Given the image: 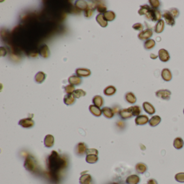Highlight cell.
<instances>
[{
	"label": "cell",
	"mask_w": 184,
	"mask_h": 184,
	"mask_svg": "<svg viewBox=\"0 0 184 184\" xmlns=\"http://www.w3.org/2000/svg\"><path fill=\"white\" fill-rule=\"evenodd\" d=\"M117 91V89L114 86H107L104 90V93L107 96H111L114 95Z\"/></svg>",
	"instance_id": "cell-33"
},
{
	"label": "cell",
	"mask_w": 184,
	"mask_h": 184,
	"mask_svg": "<svg viewBox=\"0 0 184 184\" xmlns=\"http://www.w3.org/2000/svg\"><path fill=\"white\" fill-rule=\"evenodd\" d=\"M76 73L78 77H86L91 75V72L90 70L86 68H78L76 70Z\"/></svg>",
	"instance_id": "cell-16"
},
{
	"label": "cell",
	"mask_w": 184,
	"mask_h": 184,
	"mask_svg": "<svg viewBox=\"0 0 184 184\" xmlns=\"http://www.w3.org/2000/svg\"><path fill=\"white\" fill-rule=\"evenodd\" d=\"M161 121V117L158 115H155L151 118L149 120L148 124L151 127H156L160 124Z\"/></svg>",
	"instance_id": "cell-21"
},
{
	"label": "cell",
	"mask_w": 184,
	"mask_h": 184,
	"mask_svg": "<svg viewBox=\"0 0 184 184\" xmlns=\"http://www.w3.org/2000/svg\"><path fill=\"white\" fill-rule=\"evenodd\" d=\"M132 28L136 31H142L144 30V26L142 23H136L132 26Z\"/></svg>",
	"instance_id": "cell-44"
},
{
	"label": "cell",
	"mask_w": 184,
	"mask_h": 184,
	"mask_svg": "<svg viewBox=\"0 0 184 184\" xmlns=\"http://www.w3.org/2000/svg\"><path fill=\"white\" fill-rule=\"evenodd\" d=\"M169 11L171 13L172 15L173 16L174 18H176L178 17L180 14V11L179 9L176 8H172L169 10Z\"/></svg>",
	"instance_id": "cell-43"
},
{
	"label": "cell",
	"mask_w": 184,
	"mask_h": 184,
	"mask_svg": "<svg viewBox=\"0 0 184 184\" xmlns=\"http://www.w3.org/2000/svg\"><path fill=\"white\" fill-rule=\"evenodd\" d=\"M162 17L166 22V24L170 26L173 27L176 24L175 18L172 15L169 11H164L162 14Z\"/></svg>",
	"instance_id": "cell-6"
},
{
	"label": "cell",
	"mask_w": 184,
	"mask_h": 184,
	"mask_svg": "<svg viewBox=\"0 0 184 184\" xmlns=\"http://www.w3.org/2000/svg\"><path fill=\"white\" fill-rule=\"evenodd\" d=\"M143 108L145 112L149 115H153L156 113V109L153 105L148 101H145L143 103Z\"/></svg>",
	"instance_id": "cell-11"
},
{
	"label": "cell",
	"mask_w": 184,
	"mask_h": 184,
	"mask_svg": "<svg viewBox=\"0 0 184 184\" xmlns=\"http://www.w3.org/2000/svg\"><path fill=\"white\" fill-rule=\"evenodd\" d=\"M18 124L21 125L22 127L24 128H30L33 127L35 124V122L31 118H27L21 119L18 123Z\"/></svg>",
	"instance_id": "cell-10"
},
{
	"label": "cell",
	"mask_w": 184,
	"mask_h": 184,
	"mask_svg": "<svg viewBox=\"0 0 184 184\" xmlns=\"http://www.w3.org/2000/svg\"><path fill=\"white\" fill-rule=\"evenodd\" d=\"M153 36V31L151 29H146L143 31H140L138 34V38L141 41H146L150 39Z\"/></svg>",
	"instance_id": "cell-7"
},
{
	"label": "cell",
	"mask_w": 184,
	"mask_h": 184,
	"mask_svg": "<svg viewBox=\"0 0 184 184\" xmlns=\"http://www.w3.org/2000/svg\"><path fill=\"white\" fill-rule=\"evenodd\" d=\"M37 163L35 158L31 156H28L26 158L24 166L27 170L32 172L36 168Z\"/></svg>",
	"instance_id": "cell-4"
},
{
	"label": "cell",
	"mask_w": 184,
	"mask_h": 184,
	"mask_svg": "<svg viewBox=\"0 0 184 184\" xmlns=\"http://www.w3.org/2000/svg\"><path fill=\"white\" fill-rule=\"evenodd\" d=\"M130 110V111L132 113L133 116L137 117L138 116L140 115V114L142 113V109L140 106L138 105H133V106H130L129 108Z\"/></svg>",
	"instance_id": "cell-35"
},
{
	"label": "cell",
	"mask_w": 184,
	"mask_h": 184,
	"mask_svg": "<svg viewBox=\"0 0 184 184\" xmlns=\"http://www.w3.org/2000/svg\"><path fill=\"white\" fill-rule=\"evenodd\" d=\"M162 17V14L161 11L158 9H154L151 8L148 15L146 16V18L148 20H151L152 22H158L161 20Z\"/></svg>",
	"instance_id": "cell-3"
},
{
	"label": "cell",
	"mask_w": 184,
	"mask_h": 184,
	"mask_svg": "<svg viewBox=\"0 0 184 184\" xmlns=\"http://www.w3.org/2000/svg\"><path fill=\"white\" fill-rule=\"evenodd\" d=\"M92 102L95 105L98 107H101L104 104V99L101 96H95L92 99Z\"/></svg>",
	"instance_id": "cell-36"
},
{
	"label": "cell",
	"mask_w": 184,
	"mask_h": 184,
	"mask_svg": "<svg viewBox=\"0 0 184 184\" xmlns=\"http://www.w3.org/2000/svg\"><path fill=\"white\" fill-rule=\"evenodd\" d=\"M183 113H184V110H183Z\"/></svg>",
	"instance_id": "cell-48"
},
{
	"label": "cell",
	"mask_w": 184,
	"mask_h": 184,
	"mask_svg": "<svg viewBox=\"0 0 184 184\" xmlns=\"http://www.w3.org/2000/svg\"><path fill=\"white\" fill-rule=\"evenodd\" d=\"M46 78V75L42 71H39L35 76V80L37 83H42L44 82Z\"/></svg>",
	"instance_id": "cell-37"
},
{
	"label": "cell",
	"mask_w": 184,
	"mask_h": 184,
	"mask_svg": "<svg viewBox=\"0 0 184 184\" xmlns=\"http://www.w3.org/2000/svg\"><path fill=\"white\" fill-rule=\"evenodd\" d=\"M139 176L136 174H132L127 176L126 179V182L127 184H138L140 182Z\"/></svg>",
	"instance_id": "cell-20"
},
{
	"label": "cell",
	"mask_w": 184,
	"mask_h": 184,
	"mask_svg": "<svg viewBox=\"0 0 184 184\" xmlns=\"http://www.w3.org/2000/svg\"><path fill=\"white\" fill-rule=\"evenodd\" d=\"M158 58L162 62H167L170 59L169 51L165 49H161L158 51Z\"/></svg>",
	"instance_id": "cell-8"
},
{
	"label": "cell",
	"mask_w": 184,
	"mask_h": 184,
	"mask_svg": "<svg viewBox=\"0 0 184 184\" xmlns=\"http://www.w3.org/2000/svg\"><path fill=\"white\" fill-rule=\"evenodd\" d=\"M96 19L97 23L101 27L105 28V27H106L108 26V21H106V20L104 18L103 14H99L98 15H97V16H96Z\"/></svg>",
	"instance_id": "cell-28"
},
{
	"label": "cell",
	"mask_w": 184,
	"mask_h": 184,
	"mask_svg": "<svg viewBox=\"0 0 184 184\" xmlns=\"http://www.w3.org/2000/svg\"><path fill=\"white\" fill-rule=\"evenodd\" d=\"M64 103L67 105H71L75 103V98L73 97V94H67L64 97Z\"/></svg>",
	"instance_id": "cell-32"
},
{
	"label": "cell",
	"mask_w": 184,
	"mask_h": 184,
	"mask_svg": "<svg viewBox=\"0 0 184 184\" xmlns=\"http://www.w3.org/2000/svg\"><path fill=\"white\" fill-rule=\"evenodd\" d=\"M64 90L65 92L67 94H73V91H75V86L71 84H69L65 86Z\"/></svg>",
	"instance_id": "cell-45"
},
{
	"label": "cell",
	"mask_w": 184,
	"mask_h": 184,
	"mask_svg": "<svg viewBox=\"0 0 184 184\" xmlns=\"http://www.w3.org/2000/svg\"><path fill=\"white\" fill-rule=\"evenodd\" d=\"M125 99L128 103L133 104L137 101V98L135 94L132 92H128L125 95Z\"/></svg>",
	"instance_id": "cell-19"
},
{
	"label": "cell",
	"mask_w": 184,
	"mask_h": 184,
	"mask_svg": "<svg viewBox=\"0 0 184 184\" xmlns=\"http://www.w3.org/2000/svg\"><path fill=\"white\" fill-rule=\"evenodd\" d=\"M156 45V41L153 39H148L144 43V48L146 50H150L153 49Z\"/></svg>",
	"instance_id": "cell-31"
},
{
	"label": "cell",
	"mask_w": 184,
	"mask_h": 184,
	"mask_svg": "<svg viewBox=\"0 0 184 184\" xmlns=\"http://www.w3.org/2000/svg\"><path fill=\"white\" fill-rule=\"evenodd\" d=\"M86 161L89 164H94L98 161L97 155L98 154V151L95 148H89L87 149L86 152Z\"/></svg>",
	"instance_id": "cell-2"
},
{
	"label": "cell",
	"mask_w": 184,
	"mask_h": 184,
	"mask_svg": "<svg viewBox=\"0 0 184 184\" xmlns=\"http://www.w3.org/2000/svg\"><path fill=\"white\" fill-rule=\"evenodd\" d=\"M174 148L177 150H180L184 147V142L182 138L176 137L174 139L173 143Z\"/></svg>",
	"instance_id": "cell-29"
},
{
	"label": "cell",
	"mask_w": 184,
	"mask_h": 184,
	"mask_svg": "<svg viewBox=\"0 0 184 184\" xmlns=\"http://www.w3.org/2000/svg\"><path fill=\"white\" fill-rule=\"evenodd\" d=\"M65 161L63 160L57 152L53 151L48 159V166L50 170L56 171L62 169L65 165Z\"/></svg>",
	"instance_id": "cell-1"
},
{
	"label": "cell",
	"mask_w": 184,
	"mask_h": 184,
	"mask_svg": "<svg viewBox=\"0 0 184 184\" xmlns=\"http://www.w3.org/2000/svg\"><path fill=\"white\" fill-rule=\"evenodd\" d=\"M75 6L76 8L78 9V10L85 11L86 9L88 8V3L85 1L79 0V1H76L75 3Z\"/></svg>",
	"instance_id": "cell-25"
},
{
	"label": "cell",
	"mask_w": 184,
	"mask_h": 184,
	"mask_svg": "<svg viewBox=\"0 0 184 184\" xmlns=\"http://www.w3.org/2000/svg\"><path fill=\"white\" fill-rule=\"evenodd\" d=\"M92 180L91 176L89 174H84L80 178V184H89Z\"/></svg>",
	"instance_id": "cell-34"
},
{
	"label": "cell",
	"mask_w": 184,
	"mask_h": 184,
	"mask_svg": "<svg viewBox=\"0 0 184 184\" xmlns=\"http://www.w3.org/2000/svg\"><path fill=\"white\" fill-rule=\"evenodd\" d=\"M104 17L107 21H112L116 18V14L113 11H107L103 14Z\"/></svg>",
	"instance_id": "cell-38"
},
{
	"label": "cell",
	"mask_w": 184,
	"mask_h": 184,
	"mask_svg": "<svg viewBox=\"0 0 184 184\" xmlns=\"http://www.w3.org/2000/svg\"><path fill=\"white\" fill-rule=\"evenodd\" d=\"M39 54L40 56L43 58H47L50 56V50L46 44H43L42 45L39 50Z\"/></svg>",
	"instance_id": "cell-18"
},
{
	"label": "cell",
	"mask_w": 184,
	"mask_h": 184,
	"mask_svg": "<svg viewBox=\"0 0 184 184\" xmlns=\"http://www.w3.org/2000/svg\"><path fill=\"white\" fill-rule=\"evenodd\" d=\"M149 118L145 114H140L135 118V124L137 125H144L148 123Z\"/></svg>",
	"instance_id": "cell-9"
},
{
	"label": "cell",
	"mask_w": 184,
	"mask_h": 184,
	"mask_svg": "<svg viewBox=\"0 0 184 184\" xmlns=\"http://www.w3.org/2000/svg\"><path fill=\"white\" fill-rule=\"evenodd\" d=\"M136 171L138 173L143 174L148 170V167L145 164L143 163H138L135 166Z\"/></svg>",
	"instance_id": "cell-26"
},
{
	"label": "cell",
	"mask_w": 184,
	"mask_h": 184,
	"mask_svg": "<svg viewBox=\"0 0 184 184\" xmlns=\"http://www.w3.org/2000/svg\"><path fill=\"white\" fill-rule=\"evenodd\" d=\"M87 146L84 143H78L75 148V152L78 156H83L86 153L87 150Z\"/></svg>",
	"instance_id": "cell-15"
},
{
	"label": "cell",
	"mask_w": 184,
	"mask_h": 184,
	"mask_svg": "<svg viewBox=\"0 0 184 184\" xmlns=\"http://www.w3.org/2000/svg\"><path fill=\"white\" fill-rule=\"evenodd\" d=\"M151 8H152L151 7L150 5H140V9L138 11V13L140 16L145 15L146 17V16L148 15Z\"/></svg>",
	"instance_id": "cell-22"
},
{
	"label": "cell",
	"mask_w": 184,
	"mask_h": 184,
	"mask_svg": "<svg viewBox=\"0 0 184 184\" xmlns=\"http://www.w3.org/2000/svg\"><path fill=\"white\" fill-rule=\"evenodd\" d=\"M155 94L157 98L165 101H169L171 98L172 93L167 89H161L156 91Z\"/></svg>",
	"instance_id": "cell-5"
},
{
	"label": "cell",
	"mask_w": 184,
	"mask_h": 184,
	"mask_svg": "<svg viewBox=\"0 0 184 184\" xmlns=\"http://www.w3.org/2000/svg\"><path fill=\"white\" fill-rule=\"evenodd\" d=\"M118 114L120 117L124 120L130 119L133 117L129 108L127 109H123L120 110L118 112Z\"/></svg>",
	"instance_id": "cell-12"
},
{
	"label": "cell",
	"mask_w": 184,
	"mask_h": 184,
	"mask_svg": "<svg viewBox=\"0 0 184 184\" xmlns=\"http://www.w3.org/2000/svg\"><path fill=\"white\" fill-rule=\"evenodd\" d=\"M96 7L97 9V11H98V12L100 13L101 14L105 13L107 10L106 5H105L104 3L101 2L98 3H96Z\"/></svg>",
	"instance_id": "cell-39"
},
{
	"label": "cell",
	"mask_w": 184,
	"mask_h": 184,
	"mask_svg": "<svg viewBox=\"0 0 184 184\" xmlns=\"http://www.w3.org/2000/svg\"><path fill=\"white\" fill-rule=\"evenodd\" d=\"M96 3H88V8L84 11V16L86 18H90L93 15L94 11L96 9Z\"/></svg>",
	"instance_id": "cell-13"
},
{
	"label": "cell",
	"mask_w": 184,
	"mask_h": 184,
	"mask_svg": "<svg viewBox=\"0 0 184 184\" xmlns=\"http://www.w3.org/2000/svg\"><path fill=\"white\" fill-rule=\"evenodd\" d=\"M82 79L78 76L73 75L68 79V82L73 86H79L82 83Z\"/></svg>",
	"instance_id": "cell-27"
},
{
	"label": "cell",
	"mask_w": 184,
	"mask_h": 184,
	"mask_svg": "<svg viewBox=\"0 0 184 184\" xmlns=\"http://www.w3.org/2000/svg\"><path fill=\"white\" fill-rule=\"evenodd\" d=\"M101 111L103 115L107 118L111 119L114 116V110L109 107H104L102 109Z\"/></svg>",
	"instance_id": "cell-23"
},
{
	"label": "cell",
	"mask_w": 184,
	"mask_h": 184,
	"mask_svg": "<svg viewBox=\"0 0 184 184\" xmlns=\"http://www.w3.org/2000/svg\"><path fill=\"white\" fill-rule=\"evenodd\" d=\"M150 57L152 59V60H156V59H157V58H158V55H156L154 54L153 53H151L150 54Z\"/></svg>",
	"instance_id": "cell-47"
},
{
	"label": "cell",
	"mask_w": 184,
	"mask_h": 184,
	"mask_svg": "<svg viewBox=\"0 0 184 184\" xmlns=\"http://www.w3.org/2000/svg\"><path fill=\"white\" fill-rule=\"evenodd\" d=\"M174 178L176 182H184V172H180L176 174L174 176Z\"/></svg>",
	"instance_id": "cell-42"
},
{
	"label": "cell",
	"mask_w": 184,
	"mask_h": 184,
	"mask_svg": "<svg viewBox=\"0 0 184 184\" xmlns=\"http://www.w3.org/2000/svg\"><path fill=\"white\" fill-rule=\"evenodd\" d=\"M165 23V22L163 20L161 19V20L157 22L155 26L154 27V32L157 34H161L164 30Z\"/></svg>",
	"instance_id": "cell-17"
},
{
	"label": "cell",
	"mask_w": 184,
	"mask_h": 184,
	"mask_svg": "<svg viewBox=\"0 0 184 184\" xmlns=\"http://www.w3.org/2000/svg\"><path fill=\"white\" fill-rule=\"evenodd\" d=\"M147 184H158L156 180L154 179H151L148 180Z\"/></svg>",
	"instance_id": "cell-46"
},
{
	"label": "cell",
	"mask_w": 184,
	"mask_h": 184,
	"mask_svg": "<svg viewBox=\"0 0 184 184\" xmlns=\"http://www.w3.org/2000/svg\"><path fill=\"white\" fill-rule=\"evenodd\" d=\"M89 110L92 114L96 117H99L101 116L102 111L99 107L95 105H91L89 106Z\"/></svg>",
	"instance_id": "cell-24"
},
{
	"label": "cell",
	"mask_w": 184,
	"mask_h": 184,
	"mask_svg": "<svg viewBox=\"0 0 184 184\" xmlns=\"http://www.w3.org/2000/svg\"><path fill=\"white\" fill-rule=\"evenodd\" d=\"M148 3L152 9H158L161 6V2L159 0H149Z\"/></svg>",
	"instance_id": "cell-41"
},
{
	"label": "cell",
	"mask_w": 184,
	"mask_h": 184,
	"mask_svg": "<svg viewBox=\"0 0 184 184\" xmlns=\"http://www.w3.org/2000/svg\"><path fill=\"white\" fill-rule=\"evenodd\" d=\"M161 77L165 82H169L172 79V74L171 70L168 68H164L161 72Z\"/></svg>",
	"instance_id": "cell-14"
},
{
	"label": "cell",
	"mask_w": 184,
	"mask_h": 184,
	"mask_svg": "<svg viewBox=\"0 0 184 184\" xmlns=\"http://www.w3.org/2000/svg\"><path fill=\"white\" fill-rule=\"evenodd\" d=\"M86 91H84L82 89H77L73 91V95L75 98H80L81 97H84L86 95Z\"/></svg>",
	"instance_id": "cell-40"
},
{
	"label": "cell",
	"mask_w": 184,
	"mask_h": 184,
	"mask_svg": "<svg viewBox=\"0 0 184 184\" xmlns=\"http://www.w3.org/2000/svg\"><path fill=\"white\" fill-rule=\"evenodd\" d=\"M44 143L45 146L48 148H51L54 145V138L52 135H48L44 138Z\"/></svg>",
	"instance_id": "cell-30"
}]
</instances>
